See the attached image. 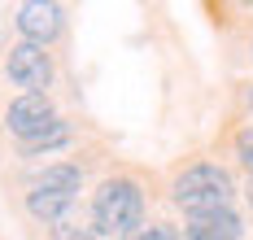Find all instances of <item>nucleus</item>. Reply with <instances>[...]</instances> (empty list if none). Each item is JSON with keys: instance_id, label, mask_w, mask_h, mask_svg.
<instances>
[{"instance_id": "nucleus-14", "label": "nucleus", "mask_w": 253, "mask_h": 240, "mask_svg": "<svg viewBox=\"0 0 253 240\" xmlns=\"http://www.w3.org/2000/svg\"><path fill=\"white\" fill-rule=\"evenodd\" d=\"M249 105H253V87H249Z\"/></svg>"}, {"instance_id": "nucleus-3", "label": "nucleus", "mask_w": 253, "mask_h": 240, "mask_svg": "<svg viewBox=\"0 0 253 240\" xmlns=\"http://www.w3.org/2000/svg\"><path fill=\"white\" fill-rule=\"evenodd\" d=\"M9 79L18 87H26V96H40V87H48L52 79V61L44 53V44L22 40L18 48H9Z\"/></svg>"}, {"instance_id": "nucleus-11", "label": "nucleus", "mask_w": 253, "mask_h": 240, "mask_svg": "<svg viewBox=\"0 0 253 240\" xmlns=\"http://www.w3.org/2000/svg\"><path fill=\"white\" fill-rule=\"evenodd\" d=\"M126 240H183L175 232V227H166V223H153V227H144V232H135V236H126Z\"/></svg>"}, {"instance_id": "nucleus-9", "label": "nucleus", "mask_w": 253, "mask_h": 240, "mask_svg": "<svg viewBox=\"0 0 253 240\" xmlns=\"http://www.w3.org/2000/svg\"><path fill=\"white\" fill-rule=\"evenodd\" d=\"M92 223L83 218V214H75V210H66L57 223H52V240H92Z\"/></svg>"}, {"instance_id": "nucleus-8", "label": "nucleus", "mask_w": 253, "mask_h": 240, "mask_svg": "<svg viewBox=\"0 0 253 240\" xmlns=\"http://www.w3.org/2000/svg\"><path fill=\"white\" fill-rule=\"evenodd\" d=\"M35 188L61 192V197H75V192H79V170H75V166H48V170L35 179Z\"/></svg>"}, {"instance_id": "nucleus-5", "label": "nucleus", "mask_w": 253, "mask_h": 240, "mask_svg": "<svg viewBox=\"0 0 253 240\" xmlns=\"http://www.w3.org/2000/svg\"><path fill=\"white\" fill-rule=\"evenodd\" d=\"M18 27L31 44H48L61 35V4H48V0H31L18 9Z\"/></svg>"}, {"instance_id": "nucleus-12", "label": "nucleus", "mask_w": 253, "mask_h": 240, "mask_svg": "<svg viewBox=\"0 0 253 240\" xmlns=\"http://www.w3.org/2000/svg\"><path fill=\"white\" fill-rule=\"evenodd\" d=\"M240 161L249 166V175H253V135H240Z\"/></svg>"}, {"instance_id": "nucleus-1", "label": "nucleus", "mask_w": 253, "mask_h": 240, "mask_svg": "<svg viewBox=\"0 0 253 240\" xmlns=\"http://www.w3.org/2000/svg\"><path fill=\"white\" fill-rule=\"evenodd\" d=\"M175 205L188 218H197V214H214V210H227L231 201V179L223 166H192V170H183L175 179Z\"/></svg>"}, {"instance_id": "nucleus-13", "label": "nucleus", "mask_w": 253, "mask_h": 240, "mask_svg": "<svg viewBox=\"0 0 253 240\" xmlns=\"http://www.w3.org/2000/svg\"><path fill=\"white\" fill-rule=\"evenodd\" d=\"M249 205H253V175H249Z\"/></svg>"}, {"instance_id": "nucleus-6", "label": "nucleus", "mask_w": 253, "mask_h": 240, "mask_svg": "<svg viewBox=\"0 0 253 240\" xmlns=\"http://www.w3.org/2000/svg\"><path fill=\"white\" fill-rule=\"evenodd\" d=\"M183 240H240V218H236L231 210L197 214V218H188Z\"/></svg>"}, {"instance_id": "nucleus-2", "label": "nucleus", "mask_w": 253, "mask_h": 240, "mask_svg": "<svg viewBox=\"0 0 253 240\" xmlns=\"http://www.w3.org/2000/svg\"><path fill=\"white\" fill-rule=\"evenodd\" d=\"M140 214H144V197L131 179H109L96 192V205H92V218H96V232H109V236H126L131 227H140Z\"/></svg>"}, {"instance_id": "nucleus-10", "label": "nucleus", "mask_w": 253, "mask_h": 240, "mask_svg": "<svg viewBox=\"0 0 253 240\" xmlns=\"http://www.w3.org/2000/svg\"><path fill=\"white\" fill-rule=\"evenodd\" d=\"M66 140V122H52L44 135H35V140H26V153H40V149H52V144H61Z\"/></svg>"}, {"instance_id": "nucleus-4", "label": "nucleus", "mask_w": 253, "mask_h": 240, "mask_svg": "<svg viewBox=\"0 0 253 240\" xmlns=\"http://www.w3.org/2000/svg\"><path fill=\"white\" fill-rule=\"evenodd\" d=\"M57 122L52 118V105L48 96L40 92V96H22V101H13L9 105V131H18L22 140H35V135H44Z\"/></svg>"}, {"instance_id": "nucleus-7", "label": "nucleus", "mask_w": 253, "mask_h": 240, "mask_svg": "<svg viewBox=\"0 0 253 240\" xmlns=\"http://www.w3.org/2000/svg\"><path fill=\"white\" fill-rule=\"evenodd\" d=\"M70 201H75V197H61V192H44V188H35V192L26 197L31 214H35V218H48V223H57L61 214L70 210Z\"/></svg>"}]
</instances>
